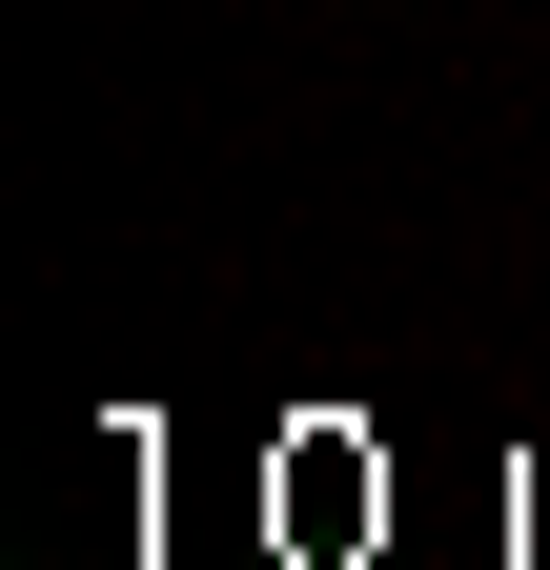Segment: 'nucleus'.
Returning <instances> with one entry per match:
<instances>
[]
</instances>
